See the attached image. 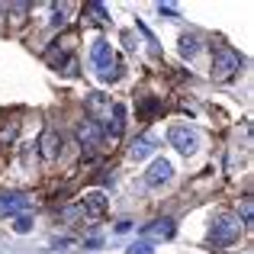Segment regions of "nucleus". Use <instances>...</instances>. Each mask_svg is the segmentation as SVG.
<instances>
[{"label": "nucleus", "mask_w": 254, "mask_h": 254, "mask_svg": "<svg viewBox=\"0 0 254 254\" xmlns=\"http://www.w3.org/2000/svg\"><path fill=\"white\" fill-rule=\"evenodd\" d=\"M245 64V58L238 55L232 45H225V42H216L212 45V81H219V84H225V81H232V77L238 74V68Z\"/></svg>", "instance_id": "obj_1"}, {"label": "nucleus", "mask_w": 254, "mask_h": 254, "mask_svg": "<svg viewBox=\"0 0 254 254\" xmlns=\"http://www.w3.org/2000/svg\"><path fill=\"white\" fill-rule=\"evenodd\" d=\"M90 62H93V68H97V74L103 77V81H116V77H119V68H123V64L116 62L113 45L106 42V39H93V45H90Z\"/></svg>", "instance_id": "obj_2"}, {"label": "nucleus", "mask_w": 254, "mask_h": 254, "mask_svg": "<svg viewBox=\"0 0 254 254\" xmlns=\"http://www.w3.org/2000/svg\"><path fill=\"white\" fill-rule=\"evenodd\" d=\"M238 235H242V219L225 212V216H219L216 222H212L209 245H212V248H232V245L238 242Z\"/></svg>", "instance_id": "obj_3"}, {"label": "nucleus", "mask_w": 254, "mask_h": 254, "mask_svg": "<svg viewBox=\"0 0 254 254\" xmlns=\"http://www.w3.org/2000/svg\"><path fill=\"white\" fill-rule=\"evenodd\" d=\"M168 142L184 158H190V155H196V148H199V132L193 129V126H174V129L168 132Z\"/></svg>", "instance_id": "obj_4"}, {"label": "nucleus", "mask_w": 254, "mask_h": 254, "mask_svg": "<svg viewBox=\"0 0 254 254\" xmlns=\"http://www.w3.org/2000/svg\"><path fill=\"white\" fill-rule=\"evenodd\" d=\"M103 126L97 123V119H84L81 126H77V142H81V151L84 155H93V151L103 145Z\"/></svg>", "instance_id": "obj_5"}, {"label": "nucleus", "mask_w": 254, "mask_h": 254, "mask_svg": "<svg viewBox=\"0 0 254 254\" xmlns=\"http://www.w3.org/2000/svg\"><path fill=\"white\" fill-rule=\"evenodd\" d=\"M32 209L29 193H0V216H26Z\"/></svg>", "instance_id": "obj_6"}, {"label": "nucleus", "mask_w": 254, "mask_h": 254, "mask_svg": "<svg viewBox=\"0 0 254 254\" xmlns=\"http://www.w3.org/2000/svg\"><path fill=\"white\" fill-rule=\"evenodd\" d=\"M171 177H174V168H171L168 158L151 161V168L145 171V184H148V187H164V184H171Z\"/></svg>", "instance_id": "obj_7"}, {"label": "nucleus", "mask_w": 254, "mask_h": 254, "mask_svg": "<svg viewBox=\"0 0 254 254\" xmlns=\"http://www.w3.org/2000/svg\"><path fill=\"white\" fill-rule=\"evenodd\" d=\"M106 206H110V196H106L103 190H90V193H84V199H81V209L93 219L106 216Z\"/></svg>", "instance_id": "obj_8"}, {"label": "nucleus", "mask_w": 254, "mask_h": 254, "mask_svg": "<svg viewBox=\"0 0 254 254\" xmlns=\"http://www.w3.org/2000/svg\"><path fill=\"white\" fill-rule=\"evenodd\" d=\"M39 155H42V161H58V155H62V135H58L55 129L42 132V138H39Z\"/></svg>", "instance_id": "obj_9"}, {"label": "nucleus", "mask_w": 254, "mask_h": 254, "mask_svg": "<svg viewBox=\"0 0 254 254\" xmlns=\"http://www.w3.org/2000/svg\"><path fill=\"white\" fill-rule=\"evenodd\" d=\"M174 232H177V225L171 222V219H155V222H148L142 229L145 238H161V242H168V238H174Z\"/></svg>", "instance_id": "obj_10"}, {"label": "nucleus", "mask_w": 254, "mask_h": 254, "mask_svg": "<svg viewBox=\"0 0 254 254\" xmlns=\"http://www.w3.org/2000/svg\"><path fill=\"white\" fill-rule=\"evenodd\" d=\"M155 148H158V145H155L151 135H138L135 142H132V148H129V158H132V161H142V158H148Z\"/></svg>", "instance_id": "obj_11"}, {"label": "nucleus", "mask_w": 254, "mask_h": 254, "mask_svg": "<svg viewBox=\"0 0 254 254\" xmlns=\"http://www.w3.org/2000/svg\"><path fill=\"white\" fill-rule=\"evenodd\" d=\"M126 129V103H113V123H106L103 132H110L113 138H119Z\"/></svg>", "instance_id": "obj_12"}, {"label": "nucleus", "mask_w": 254, "mask_h": 254, "mask_svg": "<svg viewBox=\"0 0 254 254\" xmlns=\"http://www.w3.org/2000/svg\"><path fill=\"white\" fill-rule=\"evenodd\" d=\"M177 49H180V55H184V58H193L199 52V36H180Z\"/></svg>", "instance_id": "obj_13"}, {"label": "nucleus", "mask_w": 254, "mask_h": 254, "mask_svg": "<svg viewBox=\"0 0 254 254\" xmlns=\"http://www.w3.org/2000/svg\"><path fill=\"white\" fill-rule=\"evenodd\" d=\"M16 132H19V126H16V123H10V126H6L3 132H0V145H3V148H6V145H10L13 138H16Z\"/></svg>", "instance_id": "obj_14"}, {"label": "nucleus", "mask_w": 254, "mask_h": 254, "mask_svg": "<svg viewBox=\"0 0 254 254\" xmlns=\"http://www.w3.org/2000/svg\"><path fill=\"white\" fill-rule=\"evenodd\" d=\"M29 229H32V219H29V216H16V222H13V232H16V235H26Z\"/></svg>", "instance_id": "obj_15"}, {"label": "nucleus", "mask_w": 254, "mask_h": 254, "mask_svg": "<svg viewBox=\"0 0 254 254\" xmlns=\"http://www.w3.org/2000/svg\"><path fill=\"white\" fill-rule=\"evenodd\" d=\"M52 23H55V26L68 23V6H64V3H55V16H52Z\"/></svg>", "instance_id": "obj_16"}, {"label": "nucleus", "mask_w": 254, "mask_h": 254, "mask_svg": "<svg viewBox=\"0 0 254 254\" xmlns=\"http://www.w3.org/2000/svg\"><path fill=\"white\" fill-rule=\"evenodd\" d=\"M126 254H155V248H151L148 242H135V245H132V248L126 251Z\"/></svg>", "instance_id": "obj_17"}, {"label": "nucleus", "mask_w": 254, "mask_h": 254, "mask_svg": "<svg viewBox=\"0 0 254 254\" xmlns=\"http://www.w3.org/2000/svg\"><path fill=\"white\" fill-rule=\"evenodd\" d=\"M90 10L97 13V19H110V16H106V6H103V3H90Z\"/></svg>", "instance_id": "obj_18"}, {"label": "nucleus", "mask_w": 254, "mask_h": 254, "mask_svg": "<svg viewBox=\"0 0 254 254\" xmlns=\"http://www.w3.org/2000/svg\"><path fill=\"white\" fill-rule=\"evenodd\" d=\"M129 229H132V222H129V219H123V222L116 225V232H129Z\"/></svg>", "instance_id": "obj_19"}]
</instances>
